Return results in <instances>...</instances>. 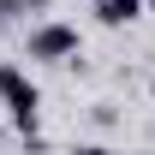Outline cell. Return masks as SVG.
<instances>
[{
    "mask_svg": "<svg viewBox=\"0 0 155 155\" xmlns=\"http://www.w3.org/2000/svg\"><path fill=\"white\" fill-rule=\"evenodd\" d=\"M0 101H6V114H12V125H18L24 137H42V90L12 60H0Z\"/></svg>",
    "mask_w": 155,
    "mask_h": 155,
    "instance_id": "6da1fadb",
    "label": "cell"
},
{
    "mask_svg": "<svg viewBox=\"0 0 155 155\" xmlns=\"http://www.w3.org/2000/svg\"><path fill=\"white\" fill-rule=\"evenodd\" d=\"M78 48H84L78 24H66V18H42L36 30H30V42H24V60H42V66H66V60H78Z\"/></svg>",
    "mask_w": 155,
    "mask_h": 155,
    "instance_id": "7a4b0ae2",
    "label": "cell"
},
{
    "mask_svg": "<svg viewBox=\"0 0 155 155\" xmlns=\"http://www.w3.org/2000/svg\"><path fill=\"white\" fill-rule=\"evenodd\" d=\"M131 18H143V0H96V24L107 30H125Z\"/></svg>",
    "mask_w": 155,
    "mask_h": 155,
    "instance_id": "3957f363",
    "label": "cell"
},
{
    "mask_svg": "<svg viewBox=\"0 0 155 155\" xmlns=\"http://www.w3.org/2000/svg\"><path fill=\"white\" fill-rule=\"evenodd\" d=\"M54 0H0V24L6 18H30V12H48Z\"/></svg>",
    "mask_w": 155,
    "mask_h": 155,
    "instance_id": "277c9868",
    "label": "cell"
},
{
    "mask_svg": "<svg viewBox=\"0 0 155 155\" xmlns=\"http://www.w3.org/2000/svg\"><path fill=\"white\" fill-rule=\"evenodd\" d=\"M72 155H114V149H107V143H78Z\"/></svg>",
    "mask_w": 155,
    "mask_h": 155,
    "instance_id": "5b68a950",
    "label": "cell"
},
{
    "mask_svg": "<svg viewBox=\"0 0 155 155\" xmlns=\"http://www.w3.org/2000/svg\"><path fill=\"white\" fill-rule=\"evenodd\" d=\"M143 12H155V0H143Z\"/></svg>",
    "mask_w": 155,
    "mask_h": 155,
    "instance_id": "8992f818",
    "label": "cell"
},
{
    "mask_svg": "<svg viewBox=\"0 0 155 155\" xmlns=\"http://www.w3.org/2000/svg\"><path fill=\"white\" fill-rule=\"evenodd\" d=\"M149 96H155V72H149Z\"/></svg>",
    "mask_w": 155,
    "mask_h": 155,
    "instance_id": "52a82bcc",
    "label": "cell"
}]
</instances>
